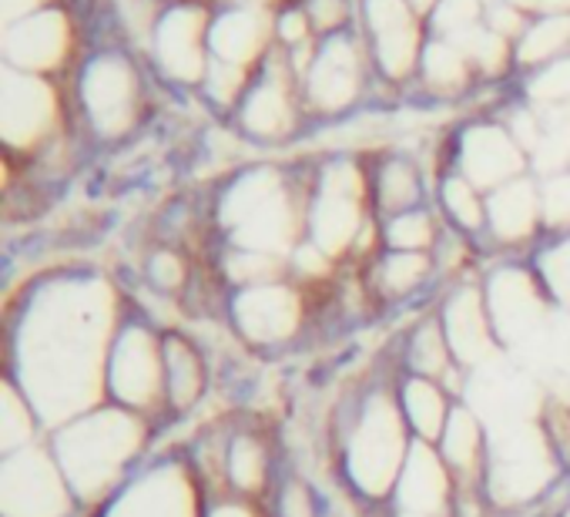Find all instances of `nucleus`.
I'll use <instances>...</instances> for the list:
<instances>
[{
    "label": "nucleus",
    "instance_id": "obj_36",
    "mask_svg": "<svg viewBox=\"0 0 570 517\" xmlns=\"http://www.w3.org/2000/svg\"><path fill=\"white\" fill-rule=\"evenodd\" d=\"M570 38V21H547V25H537V31L523 41V51L520 58L523 61H537V58H547L553 51H560Z\"/></svg>",
    "mask_w": 570,
    "mask_h": 517
},
{
    "label": "nucleus",
    "instance_id": "obj_1",
    "mask_svg": "<svg viewBox=\"0 0 570 517\" xmlns=\"http://www.w3.org/2000/svg\"><path fill=\"white\" fill-rule=\"evenodd\" d=\"M118 330V296L105 280H58L24 303L8 380L45 427L55 430L108 403V357Z\"/></svg>",
    "mask_w": 570,
    "mask_h": 517
},
{
    "label": "nucleus",
    "instance_id": "obj_10",
    "mask_svg": "<svg viewBox=\"0 0 570 517\" xmlns=\"http://www.w3.org/2000/svg\"><path fill=\"white\" fill-rule=\"evenodd\" d=\"M390 504L393 517H453L456 477L450 474L436 443H413Z\"/></svg>",
    "mask_w": 570,
    "mask_h": 517
},
{
    "label": "nucleus",
    "instance_id": "obj_14",
    "mask_svg": "<svg viewBox=\"0 0 570 517\" xmlns=\"http://www.w3.org/2000/svg\"><path fill=\"white\" fill-rule=\"evenodd\" d=\"M523 152L503 128H473L463 138V178L476 188H500L520 178Z\"/></svg>",
    "mask_w": 570,
    "mask_h": 517
},
{
    "label": "nucleus",
    "instance_id": "obj_32",
    "mask_svg": "<svg viewBox=\"0 0 570 517\" xmlns=\"http://www.w3.org/2000/svg\"><path fill=\"white\" fill-rule=\"evenodd\" d=\"M272 510H275V517H320L323 504H320V494L309 480L285 477L275 490Z\"/></svg>",
    "mask_w": 570,
    "mask_h": 517
},
{
    "label": "nucleus",
    "instance_id": "obj_23",
    "mask_svg": "<svg viewBox=\"0 0 570 517\" xmlns=\"http://www.w3.org/2000/svg\"><path fill=\"white\" fill-rule=\"evenodd\" d=\"M51 115V98L41 85L35 81H14L8 78V91H4V128L11 142H24L35 138L45 121Z\"/></svg>",
    "mask_w": 570,
    "mask_h": 517
},
{
    "label": "nucleus",
    "instance_id": "obj_38",
    "mask_svg": "<svg viewBox=\"0 0 570 517\" xmlns=\"http://www.w3.org/2000/svg\"><path fill=\"white\" fill-rule=\"evenodd\" d=\"M533 95L547 105H570V61L557 65L553 71H547L537 85H533Z\"/></svg>",
    "mask_w": 570,
    "mask_h": 517
},
{
    "label": "nucleus",
    "instance_id": "obj_6",
    "mask_svg": "<svg viewBox=\"0 0 570 517\" xmlns=\"http://www.w3.org/2000/svg\"><path fill=\"white\" fill-rule=\"evenodd\" d=\"M71 490L51 443H31L4 457L0 467V514L4 517H78Z\"/></svg>",
    "mask_w": 570,
    "mask_h": 517
},
{
    "label": "nucleus",
    "instance_id": "obj_41",
    "mask_svg": "<svg viewBox=\"0 0 570 517\" xmlns=\"http://www.w3.org/2000/svg\"><path fill=\"white\" fill-rule=\"evenodd\" d=\"M252 504L255 500H245V497H218L205 517H258Z\"/></svg>",
    "mask_w": 570,
    "mask_h": 517
},
{
    "label": "nucleus",
    "instance_id": "obj_9",
    "mask_svg": "<svg viewBox=\"0 0 570 517\" xmlns=\"http://www.w3.org/2000/svg\"><path fill=\"white\" fill-rule=\"evenodd\" d=\"M228 316L235 333L252 347H285L303 333L306 300L285 280L238 290L228 303Z\"/></svg>",
    "mask_w": 570,
    "mask_h": 517
},
{
    "label": "nucleus",
    "instance_id": "obj_24",
    "mask_svg": "<svg viewBox=\"0 0 570 517\" xmlns=\"http://www.w3.org/2000/svg\"><path fill=\"white\" fill-rule=\"evenodd\" d=\"M356 95V61L346 45H333L323 51L313 71V98L320 108H343Z\"/></svg>",
    "mask_w": 570,
    "mask_h": 517
},
{
    "label": "nucleus",
    "instance_id": "obj_21",
    "mask_svg": "<svg viewBox=\"0 0 570 517\" xmlns=\"http://www.w3.org/2000/svg\"><path fill=\"white\" fill-rule=\"evenodd\" d=\"M373 31L380 38V58L390 75H403L413 58V28L400 0H370Z\"/></svg>",
    "mask_w": 570,
    "mask_h": 517
},
{
    "label": "nucleus",
    "instance_id": "obj_11",
    "mask_svg": "<svg viewBox=\"0 0 570 517\" xmlns=\"http://www.w3.org/2000/svg\"><path fill=\"white\" fill-rule=\"evenodd\" d=\"M440 323L443 333L450 340V350L456 357V363L463 370H476L483 363L493 360V353L500 350V340L493 333V320L487 310V296H483V283H460L440 310Z\"/></svg>",
    "mask_w": 570,
    "mask_h": 517
},
{
    "label": "nucleus",
    "instance_id": "obj_45",
    "mask_svg": "<svg viewBox=\"0 0 570 517\" xmlns=\"http://www.w3.org/2000/svg\"><path fill=\"white\" fill-rule=\"evenodd\" d=\"M420 4H426V0H420Z\"/></svg>",
    "mask_w": 570,
    "mask_h": 517
},
{
    "label": "nucleus",
    "instance_id": "obj_8",
    "mask_svg": "<svg viewBox=\"0 0 570 517\" xmlns=\"http://www.w3.org/2000/svg\"><path fill=\"white\" fill-rule=\"evenodd\" d=\"M198 480L188 464L165 460L138 470L101 510V517H205Z\"/></svg>",
    "mask_w": 570,
    "mask_h": 517
},
{
    "label": "nucleus",
    "instance_id": "obj_4",
    "mask_svg": "<svg viewBox=\"0 0 570 517\" xmlns=\"http://www.w3.org/2000/svg\"><path fill=\"white\" fill-rule=\"evenodd\" d=\"M108 403L155 420L168 410L165 343L148 323H121L108 357Z\"/></svg>",
    "mask_w": 570,
    "mask_h": 517
},
{
    "label": "nucleus",
    "instance_id": "obj_18",
    "mask_svg": "<svg viewBox=\"0 0 570 517\" xmlns=\"http://www.w3.org/2000/svg\"><path fill=\"white\" fill-rule=\"evenodd\" d=\"M85 98H88V111H91L95 125L105 135L125 131V125L131 121V101H135L128 68L121 61L95 65L88 75V85H85Z\"/></svg>",
    "mask_w": 570,
    "mask_h": 517
},
{
    "label": "nucleus",
    "instance_id": "obj_20",
    "mask_svg": "<svg viewBox=\"0 0 570 517\" xmlns=\"http://www.w3.org/2000/svg\"><path fill=\"white\" fill-rule=\"evenodd\" d=\"M403 367L406 373H416V377H430V380H443L453 367H456V357L450 350V340L443 333V323H440V313L436 316H423L406 343H403Z\"/></svg>",
    "mask_w": 570,
    "mask_h": 517
},
{
    "label": "nucleus",
    "instance_id": "obj_26",
    "mask_svg": "<svg viewBox=\"0 0 570 517\" xmlns=\"http://www.w3.org/2000/svg\"><path fill=\"white\" fill-rule=\"evenodd\" d=\"M161 61L178 78L198 75V48H195V18L171 14L161 25Z\"/></svg>",
    "mask_w": 570,
    "mask_h": 517
},
{
    "label": "nucleus",
    "instance_id": "obj_25",
    "mask_svg": "<svg viewBox=\"0 0 570 517\" xmlns=\"http://www.w3.org/2000/svg\"><path fill=\"white\" fill-rule=\"evenodd\" d=\"M41 427L45 423H41L38 410L31 407V400L8 380L4 383V420H0V443H4V457L38 443Z\"/></svg>",
    "mask_w": 570,
    "mask_h": 517
},
{
    "label": "nucleus",
    "instance_id": "obj_13",
    "mask_svg": "<svg viewBox=\"0 0 570 517\" xmlns=\"http://www.w3.org/2000/svg\"><path fill=\"white\" fill-rule=\"evenodd\" d=\"M440 457L446 460L450 474L456 477V487H483L487 480V460H490V433L483 417L470 403H456L443 437L436 440Z\"/></svg>",
    "mask_w": 570,
    "mask_h": 517
},
{
    "label": "nucleus",
    "instance_id": "obj_7",
    "mask_svg": "<svg viewBox=\"0 0 570 517\" xmlns=\"http://www.w3.org/2000/svg\"><path fill=\"white\" fill-rule=\"evenodd\" d=\"M483 296L500 347H523L537 340L553 306V296L547 293L540 273L520 266H503L490 273L483 283Z\"/></svg>",
    "mask_w": 570,
    "mask_h": 517
},
{
    "label": "nucleus",
    "instance_id": "obj_12",
    "mask_svg": "<svg viewBox=\"0 0 570 517\" xmlns=\"http://www.w3.org/2000/svg\"><path fill=\"white\" fill-rule=\"evenodd\" d=\"M356 185H360V175L350 165H336V168H330V175L323 182V192L316 198L313 245L323 248L330 258H340L363 235V215H360Z\"/></svg>",
    "mask_w": 570,
    "mask_h": 517
},
{
    "label": "nucleus",
    "instance_id": "obj_27",
    "mask_svg": "<svg viewBox=\"0 0 570 517\" xmlns=\"http://www.w3.org/2000/svg\"><path fill=\"white\" fill-rule=\"evenodd\" d=\"M245 128L265 138H275L289 128V101H285L278 85H265L245 105Z\"/></svg>",
    "mask_w": 570,
    "mask_h": 517
},
{
    "label": "nucleus",
    "instance_id": "obj_22",
    "mask_svg": "<svg viewBox=\"0 0 570 517\" xmlns=\"http://www.w3.org/2000/svg\"><path fill=\"white\" fill-rule=\"evenodd\" d=\"M433 270H436L433 252H386L373 270V280L383 296L410 300L430 283Z\"/></svg>",
    "mask_w": 570,
    "mask_h": 517
},
{
    "label": "nucleus",
    "instance_id": "obj_30",
    "mask_svg": "<svg viewBox=\"0 0 570 517\" xmlns=\"http://www.w3.org/2000/svg\"><path fill=\"white\" fill-rule=\"evenodd\" d=\"M420 198V182H416V172L406 165V162H390L380 175V202L386 212L393 215H403V212H413Z\"/></svg>",
    "mask_w": 570,
    "mask_h": 517
},
{
    "label": "nucleus",
    "instance_id": "obj_34",
    "mask_svg": "<svg viewBox=\"0 0 570 517\" xmlns=\"http://www.w3.org/2000/svg\"><path fill=\"white\" fill-rule=\"evenodd\" d=\"M148 283L161 293V296H178L185 286H188V263L171 252V248H161L148 258Z\"/></svg>",
    "mask_w": 570,
    "mask_h": 517
},
{
    "label": "nucleus",
    "instance_id": "obj_15",
    "mask_svg": "<svg viewBox=\"0 0 570 517\" xmlns=\"http://www.w3.org/2000/svg\"><path fill=\"white\" fill-rule=\"evenodd\" d=\"M161 343H165L168 413H188L208 393V363L185 333H161Z\"/></svg>",
    "mask_w": 570,
    "mask_h": 517
},
{
    "label": "nucleus",
    "instance_id": "obj_3",
    "mask_svg": "<svg viewBox=\"0 0 570 517\" xmlns=\"http://www.w3.org/2000/svg\"><path fill=\"white\" fill-rule=\"evenodd\" d=\"M416 437L400 410L396 387H376L350 413L343 433V474L363 500L390 504Z\"/></svg>",
    "mask_w": 570,
    "mask_h": 517
},
{
    "label": "nucleus",
    "instance_id": "obj_31",
    "mask_svg": "<svg viewBox=\"0 0 570 517\" xmlns=\"http://www.w3.org/2000/svg\"><path fill=\"white\" fill-rule=\"evenodd\" d=\"M58 48H61V28L58 21L45 18V21H35L28 25L14 41H11V51L18 58H24L28 65H48L58 58Z\"/></svg>",
    "mask_w": 570,
    "mask_h": 517
},
{
    "label": "nucleus",
    "instance_id": "obj_40",
    "mask_svg": "<svg viewBox=\"0 0 570 517\" xmlns=\"http://www.w3.org/2000/svg\"><path fill=\"white\" fill-rule=\"evenodd\" d=\"M476 18V0H446L440 8V25L443 28H456V31H470Z\"/></svg>",
    "mask_w": 570,
    "mask_h": 517
},
{
    "label": "nucleus",
    "instance_id": "obj_42",
    "mask_svg": "<svg viewBox=\"0 0 570 517\" xmlns=\"http://www.w3.org/2000/svg\"><path fill=\"white\" fill-rule=\"evenodd\" d=\"M316 18L323 25H333L340 18V0H316Z\"/></svg>",
    "mask_w": 570,
    "mask_h": 517
},
{
    "label": "nucleus",
    "instance_id": "obj_28",
    "mask_svg": "<svg viewBox=\"0 0 570 517\" xmlns=\"http://www.w3.org/2000/svg\"><path fill=\"white\" fill-rule=\"evenodd\" d=\"M386 245L390 252H436L440 245V235H436V225L426 212H403V215H393L390 225H386Z\"/></svg>",
    "mask_w": 570,
    "mask_h": 517
},
{
    "label": "nucleus",
    "instance_id": "obj_29",
    "mask_svg": "<svg viewBox=\"0 0 570 517\" xmlns=\"http://www.w3.org/2000/svg\"><path fill=\"white\" fill-rule=\"evenodd\" d=\"M443 205L463 232H480L487 225V202L480 198V188L466 178H450L443 185Z\"/></svg>",
    "mask_w": 570,
    "mask_h": 517
},
{
    "label": "nucleus",
    "instance_id": "obj_35",
    "mask_svg": "<svg viewBox=\"0 0 570 517\" xmlns=\"http://www.w3.org/2000/svg\"><path fill=\"white\" fill-rule=\"evenodd\" d=\"M255 41H258V28H255V21L252 18H225L222 25H218V31H215V48L222 51V58H228V61H242V58H248L252 55V48H255Z\"/></svg>",
    "mask_w": 570,
    "mask_h": 517
},
{
    "label": "nucleus",
    "instance_id": "obj_2",
    "mask_svg": "<svg viewBox=\"0 0 570 517\" xmlns=\"http://www.w3.org/2000/svg\"><path fill=\"white\" fill-rule=\"evenodd\" d=\"M148 440V420L101 403L51 430V450L78 494L81 507H105L135 474V460Z\"/></svg>",
    "mask_w": 570,
    "mask_h": 517
},
{
    "label": "nucleus",
    "instance_id": "obj_43",
    "mask_svg": "<svg viewBox=\"0 0 570 517\" xmlns=\"http://www.w3.org/2000/svg\"><path fill=\"white\" fill-rule=\"evenodd\" d=\"M299 25H303L299 18H285V38H299V35H303Z\"/></svg>",
    "mask_w": 570,
    "mask_h": 517
},
{
    "label": "nucleus",
    "instance_id": "obj_33",
    "mask_svg": "<svg viewBox=\"0 0 570 517\" xmlns=\"http://www.w3.org/2000/svg\"><path fill=\"white\" fill-rule=\"evenodd\" d=\"M540 280L553 303L570 310V238H563L540 258Z\"/></svg>",
    "mask_w": 570,
    "mask_h": 517
},
{
    "label": "nucleus",
    "instance_id": "obj_17",
    "mask_svg": "<svg viewBox=\"0 0 570 517\" xmlns=\"http://www.w3.org/2000/svg\"><path fill=\"white\" fill-rule=\"evenodd\" d=\"M540 218H543L540 188L523 182V178H513V182L500 185L487 202V228L500 242H510V245L530 238Z\"/></svg>",
    "mask_w": 570,
    "mask_h": 517
},
{
    "label": "nucleus",
    "instance_id": "obj_44",
    "mask_svg": "<svg viewBox=\"0 0 570 517\" xmlns=\"http://www.w3.org/2000/svg\"><path fill=\"white\" fill-rule=\"evenodd\" d=\"M560 517H570V500L563 504V510H560Z\"/></svg>",
    "mask_w": 570,
    "mask_h": 517
},
{
    "label": "nucleus",
    "instance_id": "obj_19",
    "mask_svg": "<svg viewBox=\"0 0 570 517\" xmlns=\"http://www.w3.org/2000/svg\"><path fill=\"white\" fill-rule=\"evenodd\" d=\"M225 480L235 497L258 500L272 487V450L258 433L228 437L225 450Z\"/></svg>",
    "mask_w": 570,
    "mask_h": 517
},
{
    "label": "nucleus",
    "instance_id": "obj_37",
    "mask_svg": "<svg viewBox=\"0 0 570 517\" xmlns=\"http://www.w3.org/2000/svg\"><path fill=\"white\" fill-rule=\"evenodd\" d=\"M426 75H430V81H433V85H440V88H453V85H460V81H463V61H460V55H456V51H450V48L436 45V48H430V55H426Z\"/></svg>",
    "mask_w": 570,
    "mask_h": 517
},
{
    "label": "nucleus",
    "instance_id": "obj_16",
    "mask_svg": "<svg viewBox=\"0 0 570 517\" xmlns=\"http://www.w3.org/2000/svg\"><path fill=\"white\" fill-rule=\"evenodd\" d=\"M396 397H400V410L413 430L416 440L423 443H436L446 430V420L453 413V407L460 400L450 397V390L440 380L430 377H416V373H403L396 383Z\"/></svg>",
    "mask_w": 570,
    "mask_h": 517
},
{
    "label": "nucleus",
    "instance_id": "obj_5",
    "mask_svg": "<svg viewBox=\"0 0 570 517\" xmlns=\"http://www.w3.org/2000/svg\"><path fill=\"white\" fill-rule=\"evenodd\" d=\"M225 222L238 248L285 255L296 252V215L282 195L275 172H252L225 195Z\"/></svg>",
    "mask_w": 570,
    "mask_h": 517
},
{
    "label": "nucleus",
    "instance_id": "obj_39",
    "mask_svg": "<svg viewBox=\"0 0 570 517\" xmlns=\"http://www.w3.org/2000/svg\"><path fill=\"white\" fill-rule=\"evenodd\" d=\"M463 45H466V51L480 61V65H487V68H497L500 65V58H503V51H500V41L493 38V35H483V31H463V38H460Z\"/></svg>",
    "mask_w": 570,
    "mask_h": 517
}]
</instances>
